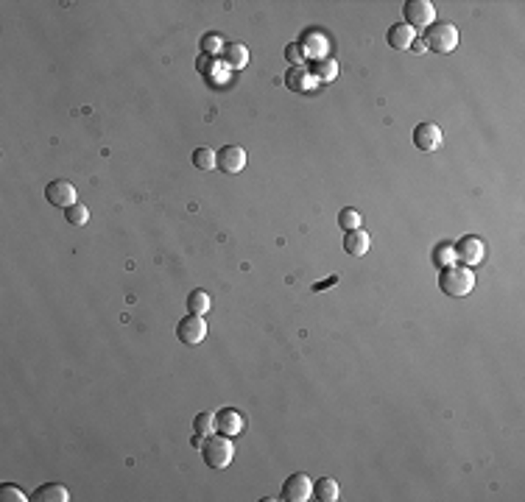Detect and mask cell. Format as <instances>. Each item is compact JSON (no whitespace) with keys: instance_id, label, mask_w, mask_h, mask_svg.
Wrapping results in <instances>:
<instances>
[{"instance_id":"6da1fadb","label":"cell","mask_w":525,"mask_h":502,"mask_svg":"<svg viewBox=\"0 0 525 502\" xmlns=\"http://www.w3.org/2000/svg\"><path fill=\"white\" fill-rule=\"evenodd\" d=\"M439 288H442V293H447L453 299L469 296L472 288H475V274L467 266H447L439 274Z\"/></svg>"},{"instance_id":"7a4b0ae2","label":"cell","mask_w":525,"mask_h":502,"mask_svg":"<svg viewBox=\"0 0 525 502\" xmlns=\"http://www.w3.org/2000/svg\"><path fill=\"white\" fill-rule=\"evenodd\" d=\"M202 455H204V463L210 469H227L235 458V446L229 441V435H221V432H213L202 441Z\"/></svg>"},{"instance_id":"3957f363","label":"cell","mask_w":525,"mask_h":502,"mask_svg":"<svg viewBox=\"0 0 525 502\" xmlns=\"http://www.w3.org/2000/svg\"><path fill=\"white\" fill-rule=\"evenodd\" d=\"M425 48L436 51V54H453L458 48V29L453 23H433L425 31Z\"/></svg>"},{"instance_id":"277c9868","label":"cell","mask_w":525,"mask_h":502,"mask_svg":"<svg viewBox=\"0 0 525 502\" xmlns=\"http://www.w3.org/2000/svg\"><path fill=\"white\" fill-rule=\"evenodd\" d=\"M403 15H405V26H411L414 31L417 29H430L436 23V6L430 0H408L403 6Z\"/></svg>"},{"instance_id":"5b68a950","label":"cell","mask_w":525,"mask_h":502,"mask_svg":"<svg viewBox=\"0 0 525 502\" xmlns=\"http://www.w3.org/2000/svg\"><path fill=\"white\" fill-rule=\"evenodd\" d=\"M177 338L185 343V346H199L204 338H207V321L196 313H191L188 318H182L177 324Z\"/></svg>"},{"instance_id":"8992f818","label":"cell","mask_w":525,"mask_h":502,"mask_svg":"<svg viewBox=\"0 0 525 502\" xmlns=\"http://www.w3.org/2000/svg\"><path fill=\"white\" fill-rule=\"evenodd\" d=\"M310 496H313V483H310L307 474L296 471V474H291L282 483V499H288V502H305Z\"/></svg>"},{"instance_id":"52a82bcc","label":"cell","mask_w":525,"mask_h":502,"mask_svg":"<svg viewBox=\"0 0 525 502\" xmlns=\"http://www.w3.org/2000/svg\"><path fill=\"white\" fill-rule=\"evenodd\" d=\"M483 254H486V248H483V240H480V237L467 234V237H461V240L455 243V257H458L467 268L478 266V263L483 260Z\"/></svg>"},{"instance_id":"ba28073f","label":"cell","mask_w":525,"mask_h":502,"mask_svg":"<svg viewBox=\"0 0 525 502\" xmlns=\"http://www.w3.org/2000/svg\"><path fill=\"white\" fill-rule=\"evenodd\" d=\"M299 48L305 54V59H327L330 56V40L321 31H305L299 37Z\"/></svg>"},{"instance_id":"9c48e42d","label":"cell","mask_w":525,"mask_h":502,"mask_svg":"<svg viewBox=\"0 0 525 502\" xmlns=\"http://www.w3.org/2000/svg\"><path fill=\"white\" fill-rule=\"evenodd\" d=\"M442 143H444V134H442V129L436 123H419L414 129V145L419 151H439Z\"/></svg>"},{"instance_id":"30bf717a","label":"cell","mask_w":525,"mask_h":502,"mask_svg":"<svg viewBox=\"0 0 525 502\" xmlns=\"http://www.w3.org/2000/svg\"><path fill=\"white\" fill-rule=\"evenodd\" d=\"M45 198L51 207H73L76 204V187L65 179H54L48 187H45Z\"/></svg>"},{"instance_id":"8fae6325","label":"cell","mask_w":525,"mask_h":502,"mask_svg":"<svg viewBox=\"0 0 525 502\" xmlns=\"http://www.w3.org/2000/svg\"><path fill=\"white\" fill-rule=\"evenodd\" d=\"M216 165L224 170V173H241L246 168V151L241 145H224L218 154H216Z\"/></svg>"},{"instance_id":"7c38bea8","label":"cell","mask_w":525,"mask_h":502,"mask_svg":"<svg viewBox=\"0 0 525 502\" xmlns=\"http://www.w3.org/2000/svg\"><path fill=\"white\" fill-rule=\"evenodd\" d=\"M243 427H246V421H243V416H241L238 410L224 407V410H218V413H216V432L235 438V435H241V432H243Z\"/></svg>"},{"instance_id":"4fadbf2b","label":"cell","mask_w":525,"mask_h":502,"mask_svg":"<svg viewBox=\"0 0 525 502\" xmlns=\"http://www.w3.org/2000/svg\"><path fill=\"white\" fill-rule=\"evenodd\" d=\"M414 40H417V31L411 26H405V23H394L389 29V34H386V42L391 48H397V51H411Z\"/></svg>"},{"instance_id":"5bb4252c","label":"cell","mask_w":525,"mask_h":502,"mask_svg":"<svg viewBox=\"0 0 525 502\" xmlns=\"http://www.w3.org/2000/svg\"><path fill=\"white\" fill-rule=\"evenodd\" d=\"M285 87H288L291 92H310V90L316 87V79L310 76L307 67H291V70L285 73Z\"/></svg>"},{"instance_id":"9a60e30c","label":"cell","mask_w":525,"mask_h":502,"mask_svg":"<svg viewBox=\"0 0 525 502\" xmlns=\"http://www.w3.org/2000/svg\"><path fill=\"white\" fill-rule=\"evenodd\" d=\"M369 245H372V237L364 229L346 232V237H344V251H346V254H353V257H364L366 251H369Z\"/></svg>"},{"instance_id":"2e32d148","label":"cell","mask_w":525,"mask_h":502,"mask_svg":"<svg viewBox=\"0 0 525 502\" xmlns=\"http://www.w3.org/2000/svg\"><path fill=\"white\" fill-rule=\"evenodd\" d=\"M31 499H37V502H67L70 494L62 483H45L31 494Z\"/></svg>"},{"instance_id":"e0dca14e","label":"cell","mask_w":525,"mask_h":502,"mask_svg":"<svg viewBox=\"0 0 525 502\" xmlns=\"http://www.w3.org/2000/svg\"><path fill=\"white\" fill-rule=\"evenodd\" d=\"M310 76L316 79V84H327V81H332L335 76H338V62L335 59H316L313 65H310Z\"/></svg>"},{"instance_id":"ac0fdd59","label":"cell","mask_w":525,"mask_h":502,"mask_svg":"<svg viewBox=\"0 0 525 502\" xmlns=\"http://www.w3.org/2000/svg\"><path fill=\"white\" fill-rule=\"evenodd\" d=\"M224 62H227L232 70H243V67L249 65V51H246V45H241V42L224 45Z\"/></svg>"},{"instance_id":"d6986e66","label":"cell","mask_w":525,"mask_h":502,"mask_svg":"<svg viewBox=\"0 0 525 502\" xmlns=\"http://www.w3.org/2000/svg\"><path fill=\"white\" fill-rule=\"evenodd\" d=\"M313 496H316V499H321V502H335V499L341 496L338 483H335L332 477H318V480H316V485H313Z\"/></svg>"},{"instance_id":"ffe728a7","label":"cell","mask_w":525,"mask_h":502,"mask_svg":"<svg viewBox=\"0 0 525 502\" xmlns=\"http://www.w3.org/2000/svg\"><path fill=\"white\" fill-rule=\"evenodd\" d=\"M210 307H213V299H210L207 291H193V293L188 296V310H191V313L204 316V313H210Z\"/></svg>"},{"instance_id":"44dd1931","label":"cell","mask_w":525,"mask_h":502,"mask_svg":"<svg viewBox=\"0 0 525 502\" xmlns=\"http://www.w3.org/2000/svg\"><path fill=\"white\" fill-rule=\"evenodd\" d=\"M338 226H341L344 232H355V229H361V212H355L353 207H344V209L338 212Z\"/></svg>"},{"instance_id":"7402d4cb","label":"cell","mask_w":525,"mask_h":502,"mask_svg":"<svg viewBox=\"0 0 525 502\" xmlns=\"http://www.w3.org/2000/svg\"><path fill=\"white\" fill-rule=\"evenodd\" d=\"M453 260H455V245H450V243H442V245H436L433 248V263L442 268H447V266H453Z\"/></svg>"},{"instance_id":"603a6c76","label":"cell","mask_w":525,"mask_h":502,"mask_svg":"<svg viewBox=\"0 0 525 502\" xmlns=\"http://www.w3.org/2000/svg\"><path fill=\"white\" fill-rule=\"evenodd\" d=\"M193 430H196V435H202V438L213 435V432H216V413H199L196 421H193Z\"/></svg>"},{"instance_id":"cb8c5ba5","label":"cell","mask_w":525,"mask_h":502,"mask_svg":"<svg viewBox=\"0 0 525 502\" xmlns=\"http://www.w3.org/2000/svg\"><path fill=\"white\" fill-rule=\"evenodd\" d=\"M65 218H67L70 226H84V223L90 220V209H87L84 204H73V207L65 209Z\"/></svg>"},{"instance_id":"d4e9b609","label":"cell","mask_w":525,"mask_h":502,"mask_svg":"<svg viewBox=\"0 0 525 502\" xmlns=\"http://www.w3.org/2000/svg\"><path fill=\"white\" fill-rule=\"evenodd\" d=\"M193 162H196V168H202V170L218 168V165H216V151H210V148H196V151H193Z\"/></svg>"},{"instance_id":"484cf974","label":"cell","mask_w":525,"mask_h":502,"mask_svg":"<svg viewBox=\"0 0 525 502\" xmlns=\"http://www.w3.org/2000/svg\"><path fill=\"white\" fill-rule=\"evenodd\" d=\"M0 499H3V502H26V499H31V496H26L20 485L3 483V485H0Z\"/></svg>"},{"instance_id":"4316f807","label":"cell","mask_w":525,"mask_h":502,"mask_svg":"<svg viewBox=\"0 0 525 502\" xmlns=\"http://www.w3.org/2000/svg\"><path fill=\"white\" fill-rule=\"evenodd\" d=\"M202 51H204L207 56H218V54H224V40H221L218 34H204Z\"/></svg>"},{"instance_id":"83f0119b","label":"cell","mask_w":525,"mask_h":502,"mask_svg":"<svg viewBox=\"0 0 525 502\" xmlns=\"http://www.w3.org/2000/svg\"><path fill=\"white\" fill-rule=\"evenodd\" d=\"M285 59L293 65V67H302V62H305V54H302V48H299V42H291V45H285Z\"/></svg>"},{"instance_id":"f1b7e54d","label":"cell","mask_w":525,"mask_h":502,"mask_svg":"<svg viewBox=\"0 0 525 502\" xmlns=\"http://www.w3.org/2000/svg\"><path fill=\"white\" fill-rule=\"evenodd\" d=\"M425 51H428V48H425V42L417 37V40H414V45H411V54H425Z\"/></svg>"}]
</instances>
